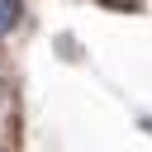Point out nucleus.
<instances>
[{"label":"nucleus","mask_w":152,"mask_h":152,"mask_svg":"<svg viewBox=\"0 0 152 152\" xmlns=\"http://www.w3.org/2000/svg\"><path fill=\"white\" fill-rule=\"evenodd\" d=\"M24 24V0H0V38Z\"/></svg>","instance_id":"nucleus-1"},{"label":"nucleus","mask_w":152,"mask_h":152,"mask_svg":"<svg viewBox=\"0 0 152 152\" xmlns=\"http://www.w3.org/2000/svg\"><path fill=\"white\" fill-rule=\"evenodd\" d=\"M57 52H62L66 62H76V57H81V52H76V43H71V33H62V38H57Z\"/></svg>","instance_id":"nucleus-2"},{"label":"nucleus","mask_w":152,"mask_h":152,"mask_svg":"<svg viewBox=\"0 0 152 152\" xmlns=\"http://www.w3.org/2000/svg\"><path fill=\"white\" fill-rule=\"evenodd\" d=\"M100 5H109V10H138V0H100Z\"/></svg>","instance_id":"nucleus-3"},{"label":"nucleus","mask_w":152,"mask_h":152,"mask_svg":"<svg viewBox=\"0 0 152 152\" xmlns=\"http://www.w3.org/2000/svg\"><path fill=\"white\" fill-rule=\"evenodd\" d=\"M0 90H5V57H0Z\"/></svg>","instance_id":"nucleus-4"},{"label":"nucleus","mask_w":152,"mask_h":152,"mask_svg":"<svg viewBox=\"0 0 152 152\" xmlns=\"http://www.w3.org/2000/svg\"><path fill=\"white\" fill-rule=\"evenodd\" d=\"M0 152H10V147H0Z\"/></svg>","instance_id":"nucleus-5"}]
</instances>
